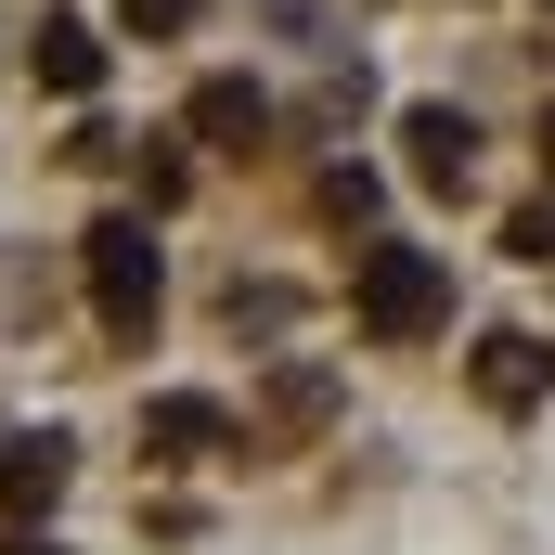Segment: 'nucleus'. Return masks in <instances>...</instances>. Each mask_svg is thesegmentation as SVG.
Here are the masks:
<instances>
[{
    "label": "nucleus",
    "mask_w": 555,
    "mask_h": 555,
    "mask_svg": "<svg viewBox=\"0 0 555 555\" xmlns=\"http://www.w3.org/2000/svg\"><path fill=\"white\" fill-rule=\"evenodd\" d=\"M465 388H478L491 414H530V401L555 388V349H543V336H478V362H465Z\"/></svg>",
    "instance_id": "20e7f679"
},
{
    "label": "nucleus",
    "mask_w": 555,
    "mask_h": 555,
    "mask_svg": "<svg viewBox=\"0 0 555 555\" xmlns=\"http://www.w3.org/2000/svg\"><path fill=\"white\" fill-rule=\"evenodd\" d=\"M181 130L207 142V155H259V130H272V91H259V78H194Z\"/></svg>",
    "instance_id": "7ed1b4c3"
},
{
    "label": "nucleus",
    "mask_w": 555,
    "mask_h": 555,
    "mask_svg": "<svg viewBox=\"0 0 555 555\" xmlns=\"http://www.w3.org/2000/svg\"><path fill=\"white\" fill-rule=\"evenodd\" d=\"M0 555H52V543H39V530H13V543H0Z\"/></svg>",
    "instance_id": "f8f14e48"
},
{
    "label": "nucleus",
    "mask_w": 555,
    "mask_h": 555,
    "mask_svg": "<svg viewBox=\"0 0 555 555\" xmlns=\"http://www.w3.org/2000/svg\"><path fill=\"white\" fill-rule=\"evenodd\" d=\"M401 155H414V181H465V155H478L465 104H401Z\"/></svg>",
    "instance_id": "0eeeda50"
},
{
    "label": "nucleus",
    "mask_w": 555,
    "mask_h": 555,
    "mask_svg": "<svg viewBox=\"0 0 555 555\" xmlns=\"http://www.w3.org/2000/svg\"><path fill=\"white\" fill-rule=\"evenodd\" d=\"M323 207L336 220H375V168H323Z\"/></svg>",
    "instance_id": "9d476101"
},
{
    "label": "nucleus",
    "mask_w": 555,
    "mask_h": 555,
    "mask_svg": "<svg viewBox=\"0 0 555 555\" xmlns=\"http://www.w3.org/2000/svg\"><path fill=\"white\" fill-rule=\"evenodd\" d=\"M26 78H39L52 104H91V91H104V39H91L78 13H52V26L26 39Z\"/></svg>",
    "instance_id": "39448f33"
},
{
    "label": "nucleus",
    "mask_w": 555,
    "mask_h": 555,
    "mask_svg": "<svg viewBox=\"0 0 555 555\" xmlns=\"http://www.w3.org/2000/svg\"><path fill=\"white\" fill-rule=\"evenodd\" d=\"M220 439H233V414H220V401H194V388L142 401V452H155V465H194V452H220Z\"/></svg>",
    "instance_id": "423d86ee"
},
{
    "label": "nucleus",
    "mask_w": 555,
    "mask_h": 555,
    "mask_svg": "<svg viewBox=\"0 0 555 555\" xmlns=\"http://www.w3.org/2000/svg\"><path fill=\"white\" fill-rule=\"evenodd\" d=\"M130 26H142V39H181V26H194V0H130Z\"/></svg>",
    "instance_id": "9b49d317"
},
{
    "label": "nucleus",
    "mask_w": 555,
    "mask_h": 555,
    "mask_svg": "<svg viewBox=\"0 0 555 555\" xmlns=\"http://www.w3.org/2000/svg\"><path fill=\"white\" fill-rule=\"evenodd\" d=\"M504 259H530V272H555V194H530V207L504 220Z\"/></svg>",
    "instance_id": "1a4fd4ad"
},
{
    "label": "nucleus",
    "mask_w": 555,
    "mask_h": 555,
    "mask_svg": "<svg viewBox=\"0 0 555 555\" xmlns=\"http://www.w3.org/2000/svg\"><path fill=\"white\" fill-rule=\"evenodd\" d=\"M349 323L362 336H439L452 323V259H426V246H362L349 259Z\"/></svg>",
    "instance_id": "f03ea898"
},
{
    "label": "nucleus",
    "mask_w": 555,
    "mask_h": 555,
    "mask_svg": "<svg viewBox=\"0 0 555 555\" xmlns=\"http://www.w3.org/2000/svg\"><path fill=\"white\" fill-rule=\"evenodd\" d=\"M543 168H555V104H543Z\"/></svg>",
    "instance_id": "ddd939ff"
},
{
    "label": "nucleus",
    "mask_w": 555,
    "mask_h": 555,
    "mask_svg": "<svg viewBox=\"0 0 555 555\" xmlns=\"http://www.w3.org/2000/svg\"><path fill=\"white\" fill-rule=\"evenodd\" d=\"M65 465H78L65 439H0V517H39L65 491Z\"/></svg>",
    "instance_id": "6e6552de"
},
{
    "label": "nucleus",
    "mask_w": 555,
    "mask_h": 555,
    "mask_svg": "<svg viewBox=\"0 0 555 555\" xmlns=\"http://www.w3.org/2000/svg\"><path fill=\"white\" fill-rule=\"evenodd\" d=\"M78 272H91V323H104L117 349H142V336H155V310H168V259H155V220H142V207L91 220V233H78Z\"/></svg>",
    "instance_id": "f257e3e1"
}]
</instances>
